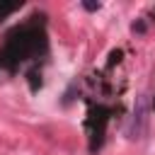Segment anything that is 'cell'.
Instances as JSON below:
<instances>
[{
  "label": "cell",
  "mask_w": 155,
  "mask_h": 155,
  "mask_svg": "<svg viewBox=\"0 0 155 155\" xmlns=\"http://www.w3.org/2000/svg\"><path fill=\"white\" fill-rule=\"evenodd\" d=\"M153 107H155V104H153Z\"/></svg>",
  "instance_id": "277c9868"
},
{
  "label": "cell",
  "mask_w": 155,
  "mask_h": 155,
  "mask_svg": "<svg viewBox=\"0 0 155 155\" xmlns=\"http://www.w3.org/2000/svg\"><path fill=\"white\" fill-rule=\"evenodd\" d=\"M131 29H133V34H143V31H145V22H143V19H138V22H133V24H131Z\"/></svg>",
  "instance_id": "3957f363"
},
{
  "label": "cell",
  "mask_w": 155,
  "mask_h": 155,
  "mask_svg": "<svg viewBox=\"0 0 155 155\" xmlns=\"http://www.w3.org/2000/svg\"><path fill=\"white\" fill-rule=\"evenodd\" d=\"M19 7H22V2H0V17L15 12V10H19Z\"/></svg>",
  "instance_id": "6da1fadb"
},
{
  "label": "cell",
  "mask_w": 155,
  "mask_h": 155,
  "mask_svg": "<svg viewBox=\"0 0 155 155\" xmlns=\"http://www.w3.org/2000/svg\"><path fill=\"white\" fill-rule=\"evenodd\" d=\"M82 7H85L87 12H97V10L102 7V2H94V0H85V2H82Z\"/></svg>",
  "instance_id": "7a4b0ae2"
}]
</instances>
